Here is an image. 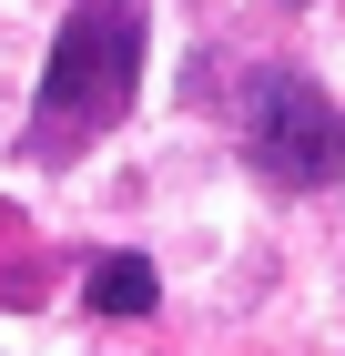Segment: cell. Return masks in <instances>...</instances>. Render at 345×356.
I'll use <instances>...</instances> for the list:
<instances>
[{"label": "cell", "instance_id": "obj_3", "mask_svg": "<svg viewBox=\"0 0 345 356\" xmlns=\"http://www.w3.org/2000/svg\"><path fill=\"white\" fill-rule=\"evenodd\" d=\"M81 296H92V316H153L162 285H153V265H142V254H102Z\"/></svg>", "mask_w": 345, "mask_h": 356}, {"label": "cell", "instance_id": "obj_1", "mask_svg": "<svg viewBox=\"0 0 345 356\" xmlns=\"http://www.w3.org/2000/svg\"><path fill=\"white\" fill-rule=\"evenodd\" d=\"M133 82H142V0H81L41 61L31 153H81L92 133H112L133 112Z\"/></svg>", "mask_w": 345, "mask_h": 356}, {"label": "cell", "instance_id": "obj_2", "mask_svg": "<svg viewBox=\"0 0 345 356\" xmlns=\"http://www.w3.org/2000/svg\"><path fill=\"white\" fill-rule=\"evenodd\" d=\"M254 163H264L285 193H325L345 173V112L325 102L305 72L254 82Z\"/></svg>", "mask_w": 345, "mask_h": 356}]
</instances>
